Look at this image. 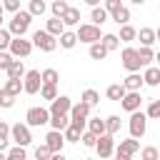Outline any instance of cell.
Returning a JSON list of instances; mask_svg holds the SVG:
<instances>
[{
  "instance_id": "1f68e13d",
  "label": "cell",
  "mask_w": 160,
  "mask_h": 160,
  "mask_svg": "<svg viewBox=\"0 0 160 160\" xmlns=\"http://www.w3.org/2000/svg\"><path fill=\"white\" fill-rule=\"evenodd\" d=\"M105 132H110V135L120 132V115H108L105 118Z\"/></svg>"
},
{
  "instance_id": "9c48e42d",
  "label": "cell",
  "mask_w": 160,
  "mask_h": 160,
  "mask_svg": "<svg viewBox=\"0 0 160 160\" xmlns=\"http://www.w3.org/2000/svg\"><path fill=\"white\" fill-rule=\"evenodd\" d=\"M75 35H78V42H95V40H100V25H92V22H85V25H78V30H75Z\"/></svg>"
},
{
  "instance_id": "e0dca14e",
  "label": "cell",
  "mask_w": 160,
  "mask_h": 160,
  "mask_svg": "<svg viewBox=\"0 0 160 160\" xmlns=\"http://www.w3.org/2000/svg\"><path fill=\"white\" fill-rule=\"evenodd\" d=\"M58 42H60V48H65V50H72L75 45H78V35H75V30H62L60 35H58Z\"/></svg>"
},
{
  "instance_id": "d6986e66",
  "label": "cell",
  "mask_w": 160,
  "mask_h": 160,
  "mask_svg": "<svg viewBox=\"0 0 160 160\" xmlns=\"http://www.w3.org/2000/svg\"><path fill=\"white\" fill-rule=\"evenodd\" d=\"M60 20H62V25H65V28L80 25V10H78V8H68V10L60 15Z\"/></svg>"
},
{
  "instance_id": "d6a6232c",
  "label": "cell",
  "mask_w": 160,
  "mask_h": 160,
  "mask_svg": "<svg viewBox=\"0 0 160 160\" xmlns=\"http://www.w3.org/2000/svg\"><path fill=\"white\" fill-rule=\"evenodd\" d=\"M2 88H5L10 95H15V98H18V95L22 92V80H18V78H8V82H5Z\"/></svg>"
},
{
  "instance_id": "8d00e7d4",
  "label": "cell",
  "mask_w": 160,
  "mask_h": 160,
  "mask_svg": "<svg viewBox=\"0 0 160 160\" xmlns=\"http://www.w3.org/2000/svg\"><path fill=\"white\" fill-rule=\"evenodd\" d=\"M40 80H42V82H52V85H58V80H60V72H58L55 68H45V70L40 72Z\"/></svg>"
},
{
  "instance_id": "8992f818",
  "label": "cell",
  "mask_w": 160,
  "mask_h": 160,
  "mask_svg": "<svg viewBox=\"0 0 160 160\" xmlns=\"http://www.w3.org/2000/svg\"><path fill=\"white\" fill-rule=\"evenodd\" d=\"M48 120H50V110H48V108H42V105H35V108H30V110L25 112V122H28L30 128L48 125Z\"/></svg>"
},
{
  "instance_id": "4fadbf2b",
  "label": "cell",
  "mask_w": 160,
  "mask_h": 160,
  "mask_svg": "<svg viewBox=\"0 0 160 160\" xmlns=\"http://www.w3.org/2000/svg\"><path fill=\"white\" fill-rule=\"evenodd\" d=\"M120 105H122V110H128V112L138 110V108L142 105V95H140V90H125V95L120 98Z\"/></svg>"
},
{
  "instance_id": "ac0fdd59",
  "label": "cell",
  "mask_w": 160,
  "mask_h": 160,
  "mask_svg": "<svg viewBox=\"0 0 160 160\" xmlns=\"http://www.w3.org/2000/svg\"><path fill=\"white\" fill-rule=\"evenodd\" d=\"M5 72H8V78H18V80H22V75H25V65H22V60H20V58H12L10 65L5 68Z\"/></svg>"
},
{
  "instance_id": "4316f807",
  "label": "cell",
  "mask_w": 160,
  "mask_h": 160,
  "mask_svg": "<svg viewBox=\"0 0 160 160\" xmlns=\"http://www.w3.org/2000/svg\"><path fill=\"white\" fill-rule=\"evenodd\" d=\"M85 128H88L90 132H95V135H102V132H105V120H100V118H90V115H88Z\"/></svg>"
},
{
  "instance_id": "9a60e30c",
  "label": "cell",
  "mask_w": 160,
  "mask_h": 160,
  "mask_svg": "<svg viewBox=\"0 0 160 160\" xmlns=\"http://www.w3.org/2000/svg\"><path fill=\"white\" fill-rule=\"evenodd\" d=\"M45 145L50 148V152H62V145H65L62 130H50V132L45 135Z\"/></svg>"
},
{
  "instance_id": "44dd1931",
  "label": "cell",
  "mask_w": 160,
  "mask_h": 160,
  "mask_svg": "<svg viewBox=\"0 0 160 160\" xmlns=\"http://www.w3.org/2000/svg\"><path fill=\"white\" fill-rule=\"evenodd\" d=\"M138 60H140V68L150 65V62L155 60V52H152V48H150V45H140V48H138Z\"/></svg>"
},
{
  "instance_id": "11a10c76",
  "label": "cell",
  "mask_w": 160,
  "mask_h": 160,
  "mask_svg": "<svg viewBox=\"0 0 160 160\" xmlns=\"http://www.w3.org/2000/svg\"><path fill=\"white\" fill-rule=\"evenodd\" d=\"M2 158H5V150H0V160H2Z\"/></svg>"
},
{
  "instance_id": "8fae6325",
  "label": "cell",
  "mask_w": 160,
  "mask_h": 160,
  "mask_svg": "<svg viewBox=\"0 0 160 160\" xmlns=\"http://www.w3.org/2000/svg\"><path fill=\"white\" fill-rule=\"evenodd\" d=\"M120 60H122V68L128 70V72H135V70H140V60H138V48H122V52H120Z\"/></svg>"
},
{
  "instance_id": "b9f144b4",
  "label": "cell",
  "mask_w": 160,
  "mask_h": 160,
  "mask_svg": "<svg viewBox=\"0 0 160 160\" xmlns=\"http://www.w3.org/2000/svg\"><path fill=\"white\" fill-rule=\"evenodd\" d=\"M68 8H70V5H68V0H52V5H50V10H52V15H55V18H60Z\"/></svg>"
},
{
  "instance_id": "74e56055",
  "label": "cell",
  "mask_w": 160,
  "mask_h": 160,
  "mask_svg": "<svg viewBox=\"0 0 160 160\" xmlns=\"http://www.w3.org/2000/svg\"><path fill=\"white\" fill-rule=\"evenodd\" d=\"M80 132H82V130H78L75 125H68V128L62 130V138H65V142H80Z\"/></svg>"
},
{
  "instance_id": "bcb514c9",
  "label": "cell",
  "mask_w": 160,
  "mask_h": 160,
  "mask_svg": "<svg viewBox=\"0 0 160 160\" xmlns=\"http://www.w3.org/2000/svg\"><path fill=\"white\" fill-rule=\"evenodd\" d=\"M35 158H38V160H48V158H52V152H50V148L42 142V145L35 148Z\"/></svg>"
},
{
  "instance_id": "ab89813d",
  "label": "cell",
  "mask_w": 160,
  "mask_h": 160,
  "mask_svg": "<svg viewBox=\"0 0 160 160\" xmlns=\"http://www.w3.org/2000/svg\"><path fill=\"white\" fill-rule=\"evenodd\" d=\"M25 145H15V148H10V150H5V158H10V160H25Z\"/></svg>"
},
{
  "instance_id": "7bdbcfd3",
  "label": "cell",
  "mask_w": 160,
  "mask_h": 160,
  "mask_svg": "<svg viewBox=\"0 0 160 160\" xmlns=\"http://www.w3.org/2000/svg\"><path fill=\"white\" fill-rule=\"evenodd\" d=\"M95 140H98L95 132H90V130H82V132H80V142H82L85 148H95Z\"/></svg>"
},
{
  "instance_id": "7a4b0ae2",
  "label": "cell",
  "mask_w": 160,
  "mask_h": 160,
  "mask_svg": "<svg viewBox=\"0 0 160 160\" xmlns=\"http://www.w3.org/2000/svg\"><path fill=\"white\" fill-rule=\"evenodd\" d=\"M128 128H130V138H138V140H140V138L148 132V115L140 112V108L132 110V112H130V120H128Z\"/></svg>"
},
{
  "instance_id": "681fc988",
  "label": "cell",
  "mask_w": 160,
  "mask_h": 160,
  "mask_svg": "<svg viewBox=\"0 0 160 160\" xmlns=\"http://www.w3.org/2000/svg\"><path fill=\"white\" fill-rule=\"evenodd\" d=\"M2 10H8V12L20 10V0H2Z\"/></svg>"
},
{
  "instance_id": "3957f363",
  "label": "cell",
  "mask_w": 160,
  "mask_h": 160,
  "mask_svg": "<svg viewBox=\"0 0 160 160\" xmlns=\"http://www.w3.org/2000/svg\"><path fill=\"white\" fill-rule=\"evenodd\" d=\"M90 110H92V108L85 105L82 100L75 102V105H70V110H68V115H70V125H75L78 130H85V120H88Z\"/></svg>"
},
{
  "instance_id": "6da1fadb",
  "label": "cell",
  "mask_w": 160,
  "mask_h": 160,
  "mask_svg": "<svg viewBox=\"0 0 160 160\" xmlns=\"http://www.w3.org/2000/svg\"><path fill=\"white\" fill-rule=\"evenodd\" d=\"M30 22H32V15L28 10H15L12 20L8 22V30H10V35H25L28 28H30Z\"/></svg>"
},
{
  "instance_id": "7c38bea8",
  "label": "cell",
  "mask_w": 160,
  "mask_h": 160,
  "mask_svg": "<svg viewBox=\"0 0 160 160\" xmlns=\"http://www.w3.org/2000/svg\"><path fill=\"white\" fill-rule=\"evenodd\" d=\"M112 138H115V135H110V132L98 135V140H95V150H98L100 158H110V155H112V150H115V140H112Z\"/></svg>"
},
{
  "instance_id": "816d5d0a",
  "label": "cell",
  "mask_w": 160,
  "mask_h": 160,
  "mask_svg": "<svg viewBox=\"0 0 160 160\" xmlns=\"http://www.w3.org/2000/svg\"><path fill=\"white\" fill-rule=\"evenodd\" d=\"M102 0H85V5H90V8H95V5H100Z\"/></svg>"
},
{
  "instance_id": "d4e9b609",
  "label": "cell",
  "mask_w": 160,
  "mask_h": 160,
  "mask_svg": "<svg viewBox=\"0 0 160 160\" xmlns=\"http://www.w3.org/2000/svg\"><path fill=\"white\" fill-rule=\"evenodd\" d=\"M105 95H108V100H115V102H120V98L125 95V85H122V82H112V85H108Z\"/></svg>"
},
{
  "instance_id": "db71d44e",
  "label": "cell",
  "mask_w": 160,
  "mask_h": 160,
  "mask_svg": "<svg viewBox=\"0 0 160 160\" xmlns=\"http://www.w3.org/2000/svg\"><path fill=\"white\" fill-rule=\"evenodd\" d=\"M130 2H135V5H142V2H145V0H130Z\"/></svg>"
},
{
  "instance_id": "60d3db41",
  "label": "cell",
  "mask_w": 160,
  "mask_h": 160,
  "mask_svg": "<svg viewBox=\"0 0 160 160\" xmlns=\"http://www.w3.org/2000/svg\"><path fill=\"white\" fill-rule=\"evenodd\" d=\"M12 105H15V95H10L5 88H0V108L8 110V108H12Z\"/></svg>"
},
{
  "instance_id": "f5cc1de1",
  "label": "cell",
  "mask_w": 160,
  "mask_h": 160,
  "mask_svg": "<svg viewBox=\"0 0 160 160\" xmlns=\"http://www.w3.org/2000/svg\"><path fill=\"white\" fill-rule=\"evenodd\" d=\"M2 12H5V10H2V2H0V25H2Z\"/></svg>"
},
{
  "instance_id": "5b68a950",
  "label": "cell",
  "mask_w": 160,
  "mask_h": 160,
  "mask_svg": "<svg viewBox=\"0 0 160 160\" xmlns=\"http://www.w3.org/2000/svg\"><path fill=\"white\" fill-rule=\"evenodd\" d=\"M8 52H10L12 58H28V55L32 52V42L25 40V35H12V40H10V45H8Z\"/></svg>"
},
{
  "instance_id": "7dc6e473",
  "label": "cell",
  "mask_w": 160,
  "mask_h": 160,
  "mask_svg": "<svg viewBox=\"0 0 160 160\" xmlns=\"http://www.w3.org/2000/svg\"><path fill=\"white\" fill-rule=\"evenodd\" d=\"M138 152H140L142 160H158V148H142V150H138Z\"/></svg>"
},
{
  "instance_id": "836d02e7",
  "label": "cell",
  "mask_w": 160,
  "mask_h": 160,
  "mask_svg": "<svg viewBox=\"0 0 160 160\" xmlns=\"http://www.w3.org/2000/svg\"><path fill=\"white\" fill-rule=\"evenodd\" d=\"M38 92H40V98H42V100H52V98L58 95V85H52V82H42Z\"/></svg>"
},
{
  "instance_id": "52a82bcc",
  "label": "cell",
  "mask_w": 160,
  "mask_h": 160,
  "mask_svg": "<svg viewBox=\"0 0 160 160\" xmlns=\"http://www.w3.org/2000/svg\"><path fill=\"white\" fill-rule=\"evenodd\" d=\"M10 140H12L15 145H30V142H32L30 125H28V122H15V125H10Z\"/></svg>"
},
{
  "instance_id": "ffe728a7",
  "label": "cell",
  "mask_w": 160,
  "mask_h": 160,
  "mask_svg": "<svg viewBox=\"0 0 160 160\" xmlns=\"http://www.w3.org/2000/svg\"><path fill=\"white\" fill-rule=\"evenodd\" d=\"M135 38H140V42H142V45H150V48H152V45H155V40H158V32H155L152 28H140V30L135 32Z\"/></svg>"
},
{
  "instance_id": "4dcf8cb0",
  "label": "cell",
  "mask_w": 160,
  "mask_h": 160,
  "mask_svg": "<svg viewBox=\"0 0 160 160\" xmlns=\"http://www.w3.org/2000/svg\"><path fill=\"white\" fill-rule=\"evenodd\" d=\"M45 30H48L50 35H55V38H58V35H60V32L65 30V25H62V20H60V18H55V15H52V18L48 20V25H45Z\"/></svg>"
},
{
  "instance_id": "ee69618b",
  "label": "cell",
  "mask_w": 160,
  "mask_h": 160,
  "mask_svg": "<svg viewBox=\"0 0 160 160\" xmlns=\"http://www.w3.org/2000/svg\"><path fill=\"white\" fill-rule=\"evenodd\" d=\"M145 115H148V120H158V118H160V100H152V102L148 105V112H145Z\"/></svg>"
},
{
  "instance_id": "603a6c76",
  "label": "cell",
  "mask_w": 160,
  "mask_h": 160,
  "mask_svg": "<svg viewBox=\"0 0 160 160\" xmlns=\"http://www.w3.org/2000/svg\"><path fill=\"white\" fill-rule=\"evenodd\" d=\"M48 122H50V128H52V130H65V128L70 125V115H68V112L50 115V120H48Z\"/></svg>"
},
{
  "instance_id": "83f0119b",
  "label": "cell",
  "mask_w": 160,
  "mask_h": 160,
  "mask_svg": "<svg viewBox=\"0 0 160 160\" xmlns=\"http://www.w3.org/2000/svg\"><path fill=\"white\" fill-rule=\"evenodd\" d=\"M90 22H92V25H102V22H108V10L100 8V5H95L92 12H90Z\"/></svg>"
},
{
  "instance_id": "f6af8a7d",
  "label": "cell",
  "mask_w": 160,
  "mask_h": 160,
  "mask_svg": "<svg viewBox=\"0 0 160 160\" xmlns=\"http://www.w3.org/2000/svg\"><path fill=\"white\" fill-rule=\"evenodd\" d=\"M10 40H12V35H10V30L0 25V50H8V45H10Z\"/></svg>"
},
{
  "instance_id": "f35d334b",
  "label": "cell",
  "mask_w": 160,
  "mask_h": 160,
  "mask_svg": "<svg viewBox=\"0 0 160 160\" xmlns=\"http://www.w3.org/2000/svg\"><path fill=\"white\" fill-rule=\"evenodd\" d=\"M8 142H10V125L0 120V150H8Z\"/></svg>"
},
{
  "instance_id": "7402d4cb",
  "label": "cell",
  "mask_w": 160,
  "mask_h": 160,
  "mask_svg": "<svg viewBox=\"0 0 160 160\" xmlns=\"http://www.w3.org/2000/svg\"><path fill=\"white\" fill-rule=\"evenodd\" d=\"M122 85H125V90H140L142 88V75L135 70V72H128V78L122 80Z\"/></svg>"
},
{
  "instance_id": "2e32d148",
  "label": "cell",
  "mask_w": 160,
  "mask_h": 160,
  "mask_svg": "<svg viewBox=\"0 0 160 160\" xmlns=\"http://www.w3.org/2000/svg\"><path fill=\"white\" fill-rule=\"evenodd\" d=\"M142 85L158 88V85H160V68H155V65H145V72H142Z\"/></svg>"
},
{
  "instance_id": "c3c4849f",
  "label": "cell",
  "mask_w": 160,
  "mask_h": 160,
  "mask_svg": "<svg viewBox=\"0 0 160 160\" xmlns=\"http://www.w3.org/2000/svg\"><path fill=\"white\" fill-rule=\"evenodd\" d=\"M120 5H122V0H102V8L108 10V15H110V12H115Z\"/></svg>"
},
{
  "instance_id": "f546056e",
  "label": "cell",
  "mask_w": 160,
  "mask_h": 160,
  "mask_svg": "<svg viewBox=\"0 0 160 160\" xmlns=\"http://www.w3.org/2000/svg\"><path fill=\"white\" fill-rule=\"evenodd\" d=\"M110 18H112L118 25H125V22H130V10H128L125 5H120L115 12H110Z\"/></svg>"
},
{
  "instance_id": "e575fe53",
  "label": "cell",
  "mask_w": 160,
  "mask_h": 160,
  "mask_svg": "<svg viewBox=\"0 0 160 160\" xmlns=\"http://www.w3.org/2000/svg\"><path fill=\"white\" fill-rule=\"evenodd\" d=\"M80 100H82L85 105H90V108H95V105L100 102V92H98V90H92V88H88V90L82 92V98H80Z\"/></svg>"
},
{
  "instance_id": "f907efd6",
  "label": "cell",
  "mask_w": 160,
  "mask_h": 160,
  "mask_svg": "<svg viewBox=\"0 0 160 160\" xmlns=\"http://www.w3.org/2000/svg\"><path fill=\"white\" fill-rule=\"evenodd\" d=\"M10 60H12V55H10L8 50H0V70H5V68L10 65Z\"/></svg>"
},
{
  "instance_id": "cb8c5ba5",
  "label": "cell",
  "mask_w": 160,
  "mask_h": 160,
  "mask_svg": "<svg viewBox=\"0 0 160 160\" xmlns=\"http://www.w3.org/2000/svg\"><path fill=\"white\" fill-rule=\"evenodd\" d=\"M88 55H90L92 60H105V58H108V50H105V45H102L100 40H95V42H90Z\"/></svg>"
},
{
  "instance_id": "ba28073f",
  "label": "cell",
  "mask_w": 160,
  "mask_h": 160,
  "mask_svg": "<svg viewBox=\"0 0 160 160\" xmlns=\"http://www.w3.org/2000/svg\"><path fill=\"white\" fill-rule=\"evenodd\" d=\"M138 150H140V140L138 138H130V140H120V145L112 150V155L118 160H130Z\"/></svg>"
},
{
  "instance_id": "f1b7e54d",
  "label": "cell",
  "mask_w": 160,
  "mask_h": 160,
  "mask_svg": "<svg viewBox=\"0 0 160 160\" xmlns=\"http://www.w3.org/2000/svg\"><path fill=\"white\" fill-rule=\"evenodd\" d=\"M135 32H138V30H135L130 22H125V25H120V35H118V40H120V42H132V40H135Z\"/></svg>"
},
{
  "instance_id": "277c9868",
  "label": "cell",
  "mask_w": 160,
  "mask_h": 160,
  "mask_svg": "<svg viewBox=\"0 0 160 160\" xmlns=\"http://www.w3.org/2000/svg\"><path fill=\"white\" fill-rule=\"evenodd\" d=\"M30 42H32V48H40L42 52H52V50L58 48V38L50 35L48 30H35Z\"/></svg>"
},
{
  "instance_id": "9f6ffc18",
  "label": "cell",
  "mask_w": 160,
  "mask_h": 160,
  "mask_svg": "<svg viewBox=\"0 0 160 160\" xmlns=\"http://www.w3.org/2000/svg\"><path fill=\"white\" fill-rule=\"evenodd\" d=\"M0 2H2V0H0Z\"/></svg>"
},
{
  "instance_id": "30bf717a",
  "label": "cell",
  "mask_w": 160,
  "mask_h": 160,
  "mask_svg": "<svg viewBox=\"0 0 160 160\" xmlns=\"http://www.w3.org/2000/svg\"><path fill=\"white\" fill-rule=\"evenodd\" d=\"M40 85H42V80H40V70H25V75H22V92H28V95H38Z\"/></svg>"
},
{
  "instance_id": "d590c367",
  "label": "cell",
  "mask_w": 160,
  "mask_h": 160,
  "mask_svg": "<svg viewBox=\"0 0 160 160\" xmlns=\"http://www.w3.org/2000/svg\"><path fill=\"white\" fill-rule=\"evenodd\" d=\"M45 10H48L45 0H30V5H28V12H30L32 18H38V15H45Z\"/></svg>"
},
{
  "instance_id": "5bb4252c",
  "label": "cell",
  "mask_w": 160,
  "mask_h": 160,
  "mask_svg": "<svg viewBox=\"0 0 160 160\" xmlns=\"http://www.w3.org/2000/svg\"><path fill=\"white\" fill-rule=\"evenodd\" d=\"M70 105H72V100L68 98V95H55L52 100H50V115H60V112H68L70 110Z\"/></svg>"
},
{
  "instance_id": "484cf974",
  "label": "cell",
  "mask_w": 160,
  "mask_h": 160,
  "mask_svg": "<svg viewBox=\"0 0 160 160\" xmlns=\"http://www.w3.org/2000/svg\"><path fill=\"white\" fill-rule=\"evenodd\" d=\"M100 42L105 45V50H108V52H112V50H118V48H120V40H118V35H115V32H105V35H100Z\"/></svg>"
}]
</instances>
